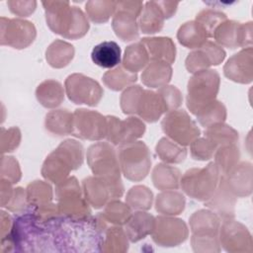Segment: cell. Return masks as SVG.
<instances>
[{"label": "cell", "instance_id": "6da1fadb", "mask_svg": "<svg viewBox=\"0 0 253 253\" xmlns=\"http://www.w3.org/2000/svg\"><path fill=\"white\" fill-rule=\"evenodd\" d=\"M42 5L46 24L53 33L71 40L87 34L89 22L81 9L70 6L68 1H43Z\"/></svg>", "mask_w": 253, "mask_h": 253}, {"label": "cell", "instance_id": "7a4b0ae2", "mask_svg": "<svg viewBox=\"0 0 253 253\" xmlns=\"http://www.w3.org/2000/svg\"><path fill=\"white\" fill-rule=\"evenodd\" d=\"M83 159L82 144L75 139H66L46 156L42 175L45 180L57 185L68 178L72 170L78 169Z\"/></svg>", "mask_w": 253, "mask_h": 253}, {"label": "cell", "instance_id": "3957f363", "mask_svg": "<svg viewBox=\"0 0 253 253\" xmlns=\"http://www.w3.org/2000/svg\"><path fill=\"white\" fill-rule=\"evenodd\" d=\"M55 198L59 214L70 220L86 219L91 214L89 204L74 176L66 178L55 187Z\"/></svg>", "mask_w": 253, "mask_h": 253}, {"label": "cell", "instance_id": "277c9868", "mask_svg": "<svg viewBox=\"0 0 253 253\" xmlns=\"http://www.w3.org/2000/svg\"><path fill=\"white\" fill-rule=\"evenodd\" d=\"M220 76L216 70L207 69L196 72L187 86V107L193 115H197L204 107L216 100L219 90Z\"/></svg>", "mask_w": 253, "mask_h": 253}, {"label": "cell", "instance_id": "5b68a950", "mask_svg": "<svg viewBox=\"0 0 253 253\" xmlns=\"http://www.w3.org/2000/svg\"><path fill=\"white\" fill-rule=\"evenodd\" d=\"M220 172L214 162H211L204 168H192L180 178V187L190 198L206 202L215 191Z\"/></svg>", "mask_w": 253, "mask_h": 253}, {"label": "cell", "instance_id": "8992f818", "mask_svg": "<svg viewBox=\"0 0 253 253\" xmlns=\"http://www.w3.org/2000/svg\"><path fill=\"white\" fill-rule=\"evenodd\" d=\"M118 159L121 172L130 181L139 182L149 173L151 156L147 145L139 140L119 146Z\"/></svg>", "mask_w": 253, "mask_h": 253}, {"label": "cell", "instance_id": "52a82bcc", "mask_svg": "<svg viewBox=\"0 0 253 253\" xmlns=\"http://www.w3.org/2000/svg\"><path fill=\"white\" fill-rule=\"evenodd\" d=\"M84 198L94 209H101L109 202L121 198L124 185L121 178L90 176L82 181Z\"/></svg>", "mask_w": 253, "mask_h": 253}, {"label": "cell", "instance_id": "ba28073f", "mask_svg": "<svg viewBox=\"0 0 253 253\" xmlns=\"http://www.w3.org/2000/svg\"><path fill=\"white\" fill-rule=\"evenodd\" d=\"M161 126L168 138L182 146L190 145L201 133L196 122L184 110L168 112L161 122Z\"/></svg>", "mask_w": 253, "mask_h": 253}, {"label": "cell", "instance_id": "9c48e42d", "mask_svg": "<svg viewBox=\"0 0 253 253\" xmlns=\"http://www.w3.org/2000/svg\"><path fill=\"white\" fill-rule=\"evenodd\" d=\"M142 11L141 1H119L113 16L112 27L119 39L130 42L138 38V23L136 21Z\"/></svg>", "mask_w": 253, "mask_h": 253}, {"label": "cell", "instance_id": "30bf717a", "mask_svg": "<svg viewBox=\"0 0 253 253\" xmlns=\"http://www.w3.org/2000/svg\"><path fill=\"white\" fill-rule=\"evenodd\" d=\"M87 163L94 176L121 178V167L116 149L109 142H97L87 150Z\"/></svg>", "mask_w": 253, "mask_h": 253}, {"label": "cell", "instance_id": "8fae6325", "mask_svg": "<svg viewBox=\"0 0 253 253\" xmlns=\"http://www.w3.org/2000/svg\"><path fill=\"white\" fill-rule=\"evenodd\" d=\"M64 87L68 99L78 105L97 106L104 94L103 88L97 81L81 73L69 75L65 79Z\"/></svg>", "mask_w": 253, "mask_h": 253}, {"label": "cell", "instance_id": "7c38bea8", "mask_svg": "<svg viewBox=\"0 0 253 253\" xmlns=\"http://www.w3.org/2000/svg\"><path fill=\"white\" fill-rule=\"evenodd\" d=\"M220 247L229 253H251L253 240L247 227L232 219L222 220L218 230Z\"/></svg>", "mask_w": 253, "mask_h": 253}, {"label": "cell", "instance_id": "4fadbf2b", "mask_svg": "<svg viewBox=\"0 0 253 253\" xmlns=\"http://www.w3.org/2000/svg\"><path fill=\"white\" fill-rule=\"evenodd\" d=\"M107 118V140L113 145L131 143L140 138L145 131L144 123L136 117H128L121 120L115 116Z\"/></svg>", "mask_w": 253, "mask_h": 253}, {"label": "cell", "instance_id": "5bb4252c", "mask_svg": "<svg viewBox=\"0 0 253 253\" xmlns=\"http://www.w3.org/2000/svg\"><path fill=\"white\" fill-rule=\"evenodd\" d=\"M188 236L189 229L183 219L171 215H159L155 217L151 237L158 246H178L183 243Z\"/></svg>", "mask_w": 253, "mask_h": 253}, {"label": "cell", "instance_id": "9a60e30c", "mask_svg": "<svg viewBox=\"0 0 253 253\" xmlns=\"http://www.w3.org/2000/svg\"><path fill=\"white\" fill-rule=\"evenodd\" d=\"M0 43L21 49L29 46L37 37L33 23L23 19H7L1 17Z\"/></svg>", "mask_w": 253, "mask_h": 253}, {"label": "cell", "instance_id": "2e32d148", "mask_svg": "<svg viewBox=\"0 0 253 253\" xmlns=\"http://www.w3.org/2000/svg\"><path fill=\"white\" fill-rule=\"evenodd\" d=\"M212 38L216 44L228 48L250 47L252 44V23L241 24L225 20L214 31Z\"/></svg>", "mask_w": 253, "mask_h": 253}, {"label": "cell", "instance_id": "e0dca14e", "mask_svg": "<svg viewBox=\"0 0 253 253\" xmlns=\"http://www.w3.org/2000/svg\"><path fill=\"white\" fill-rule=\"evenodd\" d=\"M75 136L88 140H101L106 138L107 118L102 114L87 110L77 109L73 113Z\"/></svg>", "mask_w": 253, "mask_h": 253}, {"label": "cell", "instance_id": "ac0fdd59", "mask_svg": "<svg viewBox=\"0 0 253 253\" xmlns=\"http://www.w3.org/2000/svg\"><path fill=\"white\" fill-rule=\"evenodd\" d=\"M224 49L213 42L207 41L200 47L192 50L186 60L185 65L189 72L196 73L207 70L212 65L220 64L225 58Z\"/></svg>", "mask_w": 253, "mask_h": 253}, {"label": "cell", "instance_id": "d6986e66", "mask_svg": "<svg viewBox=\"0 0 253 253\" xmlns=\"http://www.w3.org/2000/svg\"><path fill=\"white\" fill-rule=\"evenodd\" d=\"M226 78L241 84H248L253 79V49L252 46L242 48L233 54L223 66Z\"/></svg>", "mask_w": 253, "mask_h": 253}, {"label": "cell", "instance_id": "ffe728a7", "mask_svg": "<svg viewBox=\"0 0 253 253\" xmlns=\"http://www.w3.org/2000/svg\"><path fill=\"white\" fill-rule=\"evenodd\" d=\"M237 197L232 194L226 185L224 176H220L218 185L211 197L205 202V206L216 213L220 219H232L235 216Z\"/></svg>", "mask_w": 253, "mask_h": 253}, {"label": "cell", "instance_id": "44dd1931", "mask_svg": "<svg viewBox=\"0 0 253 253\" xmlns=\"http://www.w3.org/2000/svg\"><path fill=\"white\" fill-rule=\"evenodd\" d=\"M252 164L250 162L237 163L226 175V185L236 197H247L252 193Z\"/></svg>", "mask_w": 253, "mask_h": 253}, {"label": "cell", "instance_id": "7402d4cb", "mask_svg": "<svg viewBox=\"0 0 253 253\" xmlns=\"http://www.w3.org/2000/svg\"><path fill=\"white\" fill-rule=\"evenodd\" d=\"M167 112L166 105L157 92L148 89L142 90L135 115L147 123H154Z\"/></svg>", "mask_w": 253, "mask_h": 253}, {"label": "cell", "instance_id": "603a6c76", "mask_svg": "<svg viewBox=\"0 0 253 253\" xmlns=\"http://www.w3.org/2000/svg\"><path fill=\"white\" fill-rule=\"evenodd\" d=\"M149 55L150 60L163 61L169 64L175 61L176 46L173 41L167 37L143 38L139 41Z\"/></svg>", "mask_w": 253, "mask_h": 253}, {"label": "cell", "instance_id": "cb8c5ba5", "mask_svg": "<svg viewBox=\"0 0 253 253\" xmlns=\"http://www.w3.org/2000/svg\"><path fill=\"white\" fill-rule=\"evenodd\" d=\"M155 217L144 211H136L124 225L125 232L130 242H137L151 234Z\"/></svg>", "mask_w": 253, "mask_h": 253}, {"label": "cell", "instance_id": "d4e9b609", "mask_svg": "<svg viewBox=\"0 0 253 253\" xmlns=\"http://www.w3.org/2000/svg\"><path fill=\"white\" fill-rule=\"evenodd\" d=\"M220 218L211 210H199L189 218L192 234L194 235H218Z\"/></svg>", "mask_w": 253, "mask_h": 253}, {"label": "cell", "instance_id": "484cf974", "mask_svg": "<svg viewBox=\"0 0 253 253\" xmlns=\"http://www.w3.org/2000/svg\"><path fill=\"white\" fill-rule=\"evenodd\" d=\"M165 19L159 1H148L139 15L138 27L143 34H155L162 30Z\"/></svg>", "mask_w": 253, "mask_h": 253}, {"label": "cell", "instance_id": "4316f807", "mask_svg": "<svg viewBox=\"0 0 253 253\" xmlns=\"http://www.w3.org/2000/svg\"><path fill=\"white\" fill-rule=\"evenodd\" d=\"M172 77L171 64L151 60L141 74L142 83L150 88H160L167 85Z\"/></svg>", "mask_w": 253, "mask_h": 253}, {"label": "cell", "instance_id": "83f0119b", "mask_svg": "<svg viewBox=\"0 0 253 253\" xmlns=\"http://www.w3.org/2000/svg\"><path fill=\"white\" fill-rule=\"evenodd\" d=\"M45 129L54 135H67L73 133L74 117L66 109L53 110L46 114L44 120Z\"/></svg>", "mask_w": 253, "mask_h": 253}, {"label": "cell", "instance_id": "f1b7e54d", "mask_svg": "<svg viewBox=\"0 0 253 253\" xmlns=\"http://www.w3.org/2000/svg\"><path fill=\"white\" fill-rule=\"evenodd\" d=\"M121 47L113 41L103 42L94 46L91 52L92 61L103 68H114L121 62Z\"/></svg>", "mask_w": 253, "mask_h": 253}, {"label": "cell", "instance_id": "f546056e", "mask_svg": "<svg viewBox=\"0 0 253 253\" xmlns=\"http://www.w3.org/2000/svg\"><path fill=\"white\" fill-rule=\"evenodd\" d=\"M39 103L47 109L58 107L64 100V89L60 82L47 79L42 81L36 89Z\"/></svg>", "mask_w": 253, "mask_h": 253}, {"label": "cell", "instance_id": "4dcf8cb0", "mask_svg": "<svg viewBox=\"0 0 253 253\" xmlns=\"http://www.w3.org/2000/svg\"><path fill=\"white\" fill-rule=\"evenodd\" d=\"M128 238L121 225L107 227L103 232L100 251L106 253H124L128 250Z\"/></svg>", "mask_w": 253, "mask_h": 253}, {"label": "cell", "instance_id": "1f68e13d", "mask_svg": "<svg viewBox=\"0 0 253 253\" xmlns=\"http://www.w3.org/2000/svg\"><path fill=\"white\" fill-rule=\"evenodd\" d=\"M180 170L166 163L157 164L153 168L151 175L154 187L161 191L177 190L180 187Z\"/></svg>", "mask_w": 253, "mask_h": 253}, {"label": "cell", "instance_id": "d6a6232c", "mask_svg": "<svg viewBox=\"0 0 253 253\" xmlns=\"http://www.w3.org/2000/svg\"><path fill=\"white\" fill-rule=\"evenodd\" d=\"M186 206V199L180 192L166 190L158 194L155 200V210L163 215L180 214Z\"/></svg>", "mask_w": 253, "mask_h": 253}, {"label": "cell", "instance_id": "836d02e7", "mask_svg": "<svg viewBox=\"0 0 253 253\" xmlns=\"http://www.w3.org/2000/svg\"><path fill=\"white\" fill-rule=\"evenodd\" d=\"M74 53V46L71 43L62 40H55L46 48L45 58L51 67L62 68L73 59Z\"/></svg>", "mask_w": 253, "mask_h": 253}, {"label": "cell", "instance_id": "e575fe53", "mask_svg": "<svg viewBox=\"0 0 253 253\" xmlns=\"http://www.w3.org/2000/svg\"><path fill=\"white\" fill-rule=\"evenodd\" d=\"M208 35L204 28L196 21L183 24L177 33L178 42L185 47L196 49L208 41Z\"/></svg>", "mask_w": 253, "mask_h": 253}, {"label": "cell", "instance_id": "d590c367", "mask_svg": "<svg viewBox=\"0 0 253 253\" xmlns=\"http://www.w3.org/2000/svg\"><path fill=\"white\" fill-rule=\"evenodd\" d=\"M149 55L143 44L138 42L126 46L122 65L129 72L136 73L149 63Z\"/></svg>", "mask_w": 253, "mask_h": 253}, {"label": "cell", "instance_id": "8d00e7d4", "mask_svg": "<svg viewBox=\"0 0 253 253\" xmlns=\"http://www.w3.org/2000/svg\"><path fill=\"white\" fill-rule=\"evenodd\" d=\"M158 157L168 164H179L187 157V149L185 146L178 144L168 137H162L155 146Z\"/></svg>", "mask_w": 253, "mask_h": 253}, {"label": "cell", "instance_id": "74e56055", "mask_svg": "<svg viewBox=\"0 0 253 253\" xmlns=\"http://www.w3.org/2000/svg\"><path fill=\"white\" fill-rule=\"evenodd\" d=\"M137 80V74L129 72L123 65L110 69L103 75L104 84L111 90L120 91Z\"/></svg>", "mask_w": 253, "mask_h": 253}, {"label": "cell", "instance_id": "f35d334b", "mask_svg": "<svg viewBox=\"0 0 253 253\" xmlns=\"http://www.w3.org/2000/svg\"><path fill=\"white\" fill-rule=\"evenodd\" d=\"M214 163L220 175H226L239 161L240 151L236 143L225 144L217 147L214 152Z\"/></svg>", "mask_w": 253, "mask_h": 253}, {"label": "cell", "instance_id": "ab89813d", "mask_svg": "<svg viewBox=\"0 0 253 253\" xmlns=\"http://www.w3.org/2000/svg\"><path fill=\"white\" fill-rule=\"evenodd\" d=\"M29 206L34 208L51 203L53 198L51 186L44 181H34L26 189Z\"/></svg>", "mask_w": 253, "mask_h": 253}, {"label": "cell", "instance_id": "60d3db41", "mask_svg": "<svg viewBox=\"0 0 253 253\" xmlns=\"http://www.w3.org/2000/svg\"><path fill=\"white\" fill-rule=\"evenodd\" d=\"M205 137L211 140L216 147L225 144L236 143L238 141V132L233 127L223 123L211 126L205 130Z\"/></svg>", "mask_w": 253, "mask_h": 253}, {"label": "cell", "instance_id": "b9f144b4", "mask_svg": "<svg viewBox=\"0 0 253 253\" xmlns=\"http://www.w3.org/2000/svg\"><path fill=\"white\" fill-rule=\"evenodd\" d=\"M102 217L106 222H109L113 225H125L132 214L131 209L121 201L113 200L109 202L103 211L100 212Z\"/></svg>", "mask_w": 253, "mask_h": 253}, {"label": "cell", "instance_id": "7bdbcfd3", "mask_svg": "<svg viewBox=\"0 0 253 253\" xmlns=\"http://www.w3.org/2000/svg\"><path fill=\"white\" fill-rule=\"evenodd\" d=\"M153 202L152 192L143 185L131 187L126 197V205L133 211H148Z\"/></svg>", "mask_w": 253, "mask_h": 253}, {"label": "cell", "instance_id": "ee69618b", "mask_svg": "<svg viewBox=\"0 0 253 253\" xmlns=\"http://www.w3.org/2000/svg\"><path fill=\"white\" fill-rule=\"evenodd\" d=\"M198 122L205 127L223 123L226 119V108L224 105L214 100L211 103L204 107L197 115Z\"/></svg>", "mask_w": 253, "mask_h": 253}, {"label": "cell", "instance_id": "f6af8a7d", "mask_svg": "<svg viewBox=\"0 0 253 253\" xmlns=\"http://www.w3.org/2000/svg\"><path fill=\"white\" fill-rule=\"evenodd\" d=\"M117 2L114 1H88L85 10L88 18L96 23L102 24L107 22L115 14Z\"/></svg>", "mask_w": 253, "mask_h": 253}, {"label": "cell", "instance_id": "bcb514c9", "mask_svg": "<svg viewBox=\"0 0 253 253\" xmlns=\"http://www.w3.org/2000/svg\"><path fill=\"white\" fill-rule=\"evenodd\" d=\"M225 20H227L226 15L221 11L205 9L197 14L195 21L204 28L209 38H212L215 29Z\"/></svg>", "mask_w": 253, "mask_h": 253}, {"label": "cell", "instance_id": "7dc6e473", "mask_svg": "<svg viewBox=\"0 0 253 253\" xmlns=\"http://www.w3.org/2000/svg\"><path fill=\"white\" fill-rule=\"evenodd\" d=\"M191 245L197 253H215L221 250L218 235H194L191 237Z\"/></svg>", "mask_w": 253, "mask_h": 253}, {"label": "cell", "instance_id": "c3c4849f", "mask_svg": "<svg viewBox=\"0 0 253 253\" xmlns=\"http://www.w3.org/2000/svg\"><path fill=\"white\" fill-rule=\"evenodd\" d=\"M143 88L139 85L127 87L121 95V109L126 115H135L136 107Z\"/></svg>", "mask_w": 253, "mask_h": 253}, {"label": "cell", "instance_id": "681fc988", "mask_svg": "<svg viewBox=\"0 0 253 253\" xmlns=\"http://www.w3.org/2000/svg\"><path fill=\"white\" fill-rule=\"evenodd\" d=\"M217 147L207 137H198L190 144V152L195 160L206 161L211 159Z\"/></svg>", "mask_w": 253, "mask_h": 253}, {"label": "cell", "instance_id": "f907efd6", "mask_svg": "<svg viewBox=\"0 0 253 253\" xmlns=\"http://www.w3.org/2000/svg\"><path fill=\"white\" fill-rule=\"evenodd\" d=\"M22 172L18 161L13 156H2L1 159V179L8 180L12 184L20 181Z\"/></svg>", "mask_w": 253, "mask_h": 253}, {"label": "cell", "instance_id": "816d5d0a", "mask_svg": "<svg viewBox=\"0 0 253 253\" xmlns=\"http://www.w3.org/2000/svg\"><path fill=\"white\" fill-rule=\"evenodd\" d=\"M157 93L163 99L168 112L176 110L177 108H179L182 105L183 96H182L181 91L176 86L165 85L163 87H160L158 89Z\"/></svg>", "mask_w": 253, "mask_h": 253}, {"label": "cell", "instance_id": "f5cc1de1", "mask_svg": "<svg viewBox=\"0 0 253 253\" xmlns=\"http://www.w3.org/2000/svg\"><path fill=\"white\" fill-rule=\"evenodd\" d=\"M21 131L17 126L10 128H1V152L14 151L20 144Z\"/></svg>", "mask_w": 253, "mask_h": 253}, {"label": "cell", "instance_id": "db71d44e", "mask_svg": "<svg viewBox=\"0 0 253 253\" xmlns=\"http://www.w3.org/2000/svg\"><path fill=\"white\" fill-rule=\"evenodd\" d=\"M27 206H29V204L26 190L21 187H17L14 189L12 197L5 208L12 212H21Z\"/></svg>", "mask_w": 253, "mask_h": 253}, {"label": "cell", "instance_id": "11a10c76", "mask_svg": "<svg viewBox=\"0 0 253 253\" xmlns=\"http://www.w3.org/2000/svg\"><path fill=\"white\" fill-rule=\"evenodd\" d=\"M10 11L20 17H27L31 15L37 6L36 1H8Z\"/></svg>", "mask_w": 253, "mask_h": 253}, {"label": "cell", "instance_id": "9f6ffc18", "mask_svg": "<svg viewBox=\"0 0 253 253\" xmlns=\"http://www.w3.org/2000/svg\"><path fill=\"white\" fill-rule=\"evenodd\" d=\"M12 183L9 182L8 180L1 179V186H0V191H1V207L5 208L8 202L10 201L14 188H12Z\"/></svg>", "mask_w": 253, "mask_h": 253}, {"label": "cell", "instance_id": "6f0895ef", "mask_svg": "<svg viewBox=\"0 0 253 253\" xmlns=\"http://www.w3.org/2000/svg\"><path fill=\"white\" fill-rule=\"evenodd\" d=\"M13 226V219L12 217L4 211H1V222H0V234H1V239L7 237Z\"/></svg>", "mask_w": 253, "mask_h": 253}]
</instances>
